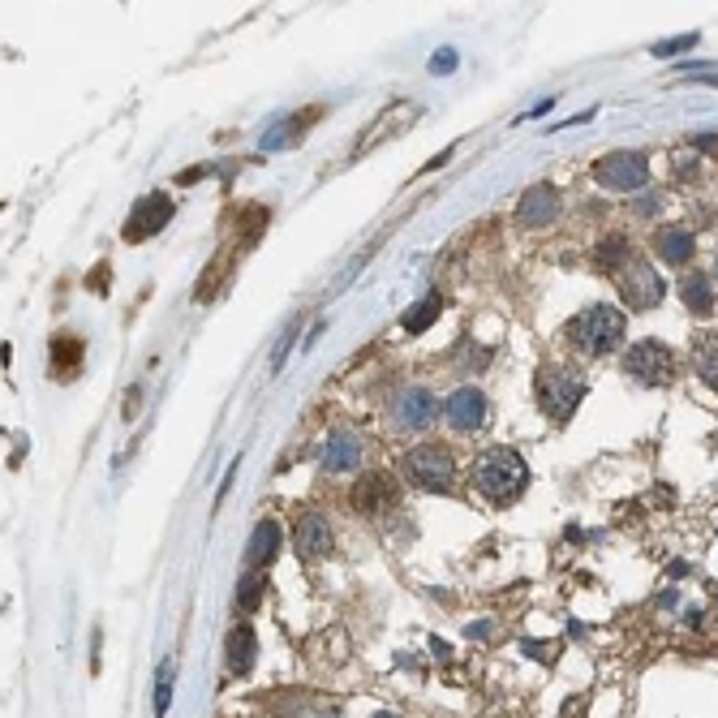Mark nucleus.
I'll return each instance as SVG.
<instances>
[{"instance_id":"f257e3e1","label":"nucleus","mask_w":718,"mask_h":718,"mask_svg":"<svg viewBox=\"0 0 718 718\" xmlns=\"http://www.w3.org/2000/svg\"><path fill=\"white\" fill-rule=\"evenodd\" d=\"M469 482L491 508H508V504H516V499L525 495L529 469L512 448H482L478 456H473Z\"/></svg>"},{"instance_id":"f03ea898","label":"nucleus","mask_w":718,"mask_h":718,"mask_svg":"<svg viewBox=\"0 0 718 718\" xmlns=\"http://www.w3.org/2000/svg\"><path fill=\"white\" fill-rule=\"evenodd\" d=\"M624 332H628V319L615 306H590L568 323V344L581 349L585 357H607L624 344Z\"/></svg>"},{"instance_id":"7ed1b4c3","label":"nucleus","mask_w":718,"mask_h":718,"mask_svg":"<svg viewBox=\"0 0 718 718\" xmlns=\"http://www.w3.org/2000/svg\"><path fill=\"white\" fill-rule=\"evenodd\" d=\"M585 375L577 366H564V362H551L538 370V409L547 413L551 422H568L577 405L585 400Z\"/></svg>"},{"instance_id":"20e7f679","label":"nucleus","mask_w":718,"mask_h":718,"mask_svg":"<svg viewBox=\"0 0 718 718\" xmlns=\"http://www.w3.org/2000/svg\"><path fill=\"white\" fill-rule=\"evenodd\" d=\"M400 469H405V478L418 486V491L448 495L456 486V456L443 448V443H418V448H409Z\"/></svg>"},{"instance_id":"39448f33","label":"nucleus","mask_w":718,"mask_h":718,"mask_svg":"<svg viewBox=\"0 0 718 718\" xmlns=\"http://www.w3.org/2000/svg\"><path fill=\"white\" fill-rule=\"evenodd\" d=\"M594 181L611 194H637L650 185V160L641 151H615L594 164Z\"/></svg>"},{"instance_id":"423d86ee","label":"nucleus","mask_w":718,"mask_h":718,"mask_svg":"<svg viewBox=\"0 0 718 718\" xmlns=\"http://www.w3.org/2000/svg\"><path fill=\"white\" fill-rule=\"evenodd\" d=\"M624 375L641 383V387H663L676 379V362H671V349L663 340H637L633 349L624 353Z\"/></svg>"},{"instance_id":"0eeeda50","label":"nucleus","mask_w":718,"mask_h":718,"mask_svg":"<svg viewBox=\"0 0 718 718\" xmlns=\"http://www.w3.org/2000/svg\"><path fill=\"white\" fill-rule=\"evenodd\" d=\"M387 418H392L396 430L413 435V430L435 426V418H439V400H435V392H430V387L409 383V387H400V392L392 396V405H387Z\"/></svg>"},{"instance_id":"6e6552de","label":"nucleus","mask_w":718,"mask_h":718,"mask_svg":"<svg viewBox=\"0 0 718 718\" xmlns=\"http://www.w3.org/2000/svg\"><path fill=\"white\" fill-rule=\"evenodd\" d=\"M620 297H624L628 310H654L658 301L667 297V284L658 280V271L650 263L633 258V263L620 271Z\"/></svg>"},{"instance_id":"1a4fd4ad","label":"nucleus","mask_w":718,"mask_h":718,"mask_svg":"<svg viewBox=\"0 0 718 718\" xmlns=\"http://www.w3.org/2000/svg\"><path fill=\"white\" fill-rule=\"evenodd\" d=\"M443 413H448V426H452V430H461V435H473V430H482V426H486L491 400H486L482 387H456V392L448 396V405H443Z\"/></svg>"},{"instance_id":"9d476101","label":"nucleus","mask_w":718,"mask_h":718,"mask_svg":"<svg viewBox=\"0 0 718 718\" xmlns=\"http://www.w3.org/2000/svg\"><path fill=\"white\" fill-rule=\"evenodd\" d=\"M332 525H327L323 512H301L297 516V529H293V547L306 564H319V559L332 555Z\"/></svg>"},{"instance_id":"9b49d317","label":"nucleus","mask_w":718,"mask_h":718,"mask_svg":"<svg viewBox=\"0 0 718 718\" xmlns=\"http://www.w3.org/2000/svg\"><path fill=\"white\" fill-rule=\"evenodd\" d=\"M555 215H559V190L551 181L529 185V190L521 194V203H516V224L521 228H547Z\"/></svg>"},{"instance_id":"f8f14e48","label":"nucleus","mask_w":718,"mask_h":718,"mask_svg":"<svg viewBox=\"0 0 718 718\" xmlns=\"http://www.w3.org/2000/svg\"><path fill=\"white\" fill-rule=\"evenodd\" d=\"M319 465L327 473H353L362 465V439H357L353 430H332L319 448Z\"/></svg>"},{"instance_id":"ddd939ff","label":"nucleus","mask_w":718,"mask_h":718,"mask_svg":"<svg viewBox=\"0 0 718 718\" xmlns=\"http://www.w3.org/2000/svg\"><path fill=\"white\" fill-rule=\"evenodd\" d=\"M349 504L357 512H366V516H379V512H387V508L396 504V482L387 478V473H366V478L357 482V491H353Z\"/></svg>"},{"instance_id":"4468645a","label":"nucleus","mask_w":718,"mask_h":718,"mask_svg":"<svg viewBox=\"0 0 718 718\" xmlns=\"http://www.w3.org/2000/svg\"><path fill=\"white\" fill-rule=\"evenodd\" d=\"M168 215H172V203L164 194H151V198H142V203L134 207V220H129V237H151V233H160V228L168 224Z\"/></svg>"},{"instance_id":"2eb2a0df","label":"nucleus","mask_w":718,"mask_h":718,"mask_svg":"<svg viewBox=\"0 0 718 718\" xmlns=\"http://www.w3.org/2000/svg\"><path fill=\"white\" fill-rule=\"evenodd\" d=\"M693 250H697V241H693L688 228H658L654 233V254L663 258V263H671V267H684L688 258H693Z\"/></svg>"},{"instance_id":"dca6fc26","label":"nucleus","mask_w":718,"mask_h":718,"mask_svg":"<svg viewBox=\"0 0 718 718\" xmlns=\"http://www.w3.org/2000/svg\"><path fill=\"white\" fill-rule=\"evenodd\" d=\"M254 628L250 624H237L233 633H228V645H224V658H228V671L233 676H246V671L254 667Z\"/></svg>"},{"instance_id":"f3484780","label":"nucleus","mask_w":718,"mask_h":718,"mask_svg":"<svg viewBox=\"0 0 718 718\" xmlns=\"http://www.w3.org/2000/svg\"><path fill=\"white\" fill-rule=\"evenodd\" d=\"M280 551V525L276 521H258L254 534H250V547H246V559L254 568H267L271 559Z\"/></svg>"},{"instance_id":"a211bd4d","label":"nucleus","mask_w":718,"mask_h":718,"mask_svg":"<svg viewBox=\"0 0 718 718\" xmlns=\"http://www.w3.org/2000/svg\"><path fill=\"white\" fill-rule=\"evenodd\" d=\"M693 366H697V375L718 392V336L714 332L693 336Z\"/></svg>"},{"instance_id":"6ab92c4d","label":"nucleus","mask_w":718,"mask_h":718,"mask_svg":"<svg viewBox=\"0 0 718 718\" xmlns=\"http://www.w3.org/2000/svg\"><path fill=\"white\" fill-rule=\"evenodd\" d=\"M680 293H684V306H688V310H697V314H710V310H714L710 276H688V280L680 284Z\"/></svg>"},{"instance_id":"aec40b11","label":"nucleus","mask_w":718,"mask_h":718,"mask_svg":"<svg viewBox=\"0 0 718 718\" xmlns=\"http://www.w3.org/2000/svg\"><path fill=\"white\" fill-rule=\"evenodd\" d=\"M439 310H443L439 293H430L426 301H418V306H409L405 310V332H426V327L439 319Z\"/></svg>"},{"instance_id":"412c9836","label":"nucleus","mask_w":718,"mask_h":718,"mask_svg":"<svg viewBox=\"0 0 718 718\" xmlns=\"http://www.w3.org/2000/svg\"><path fill=\"white\" fill-rule=\"evenodd\" d=\"M620 263L628 267V263H633V258H628V246H624L620 237H611L607 246L598 250V267H602V271H611V267H620Z\"/></svg>"},{"instance_id":"4be33fe9","label":"nucleus","mask_w":718,"mask_h":718,"mask_svg":"<svg viewBox=\"0 0 718 718\" xmlns=\"http://www.w3.org/2000/svg\"><path fill=\"white\" fill-rule=\"evenodd\" d=\"M172 706V663L160 667V680H155V714H168Z\"/></svg>"},{"instance_id":"5701e85b","label":"nucleus","mask_w":718,"mask_h":718,"mask_svg":"<svg viewBox=\"0 0 718 718\" xmlns=\"http://www.w3.org/2000/svg\"><path fill=\"white\" fill-rule=\"evenodd\" d=\"M258 594H263V577H246L237 590V607L241 611H254L258 607Z\"/></svg>"},{"instance_id":"b1692460","label":"nucleus","mask_w":718,"mask_h":718,"mask_svg":"<svg viewBox=\"0 0 718 718\" xmlns=\"http://www.w3.org/2000/svg\"><path fill=\"white\" fill-rule=\"evenodd\" d=\"M697 35H680V39H667V43H654V56H680V52H688V48H697Z\"/></svg>"},{"instance_id":"393cba45","label":"nucleus","mask_w":718,"mask_h":718,"mask_svg":"<svg viewBox=\"0 0 718 718\" xmlns=\"http://www.w3.org/2000/svg\"><path fill=\"white\" fill-rule=\"evenodd\" d=\"M469 637H473V641L495 637V620H478V624H469Z\"/></svg>"},{"instance_id":"a878e982","label":"nucleus","mask_w":718,"mask_h":718,"mask_svg":"<svg viewBox=\"0 0 718 718\" xmlns=\"http://www.w3.org/2000/svg\"><path fill=\"white\" fill-rule=\"evenodd\" d=\"M448 65H456V52H439V56H435V69H448Z\"/></svg>"},{"instance_id":"bb28decb","label":"nucleus","mask_w":718,"mask_h":718,"mask_svg":"<svg viewBox=\"0 0 718 718\" xmlns=\"http://www.w3.org/2000/svg\"><path fill=\"white\" fill-rule=\"evenodd\" d=\"M375 718H400V714H392V710H379V714H375Z\"/></svg>"}]
</instances>
